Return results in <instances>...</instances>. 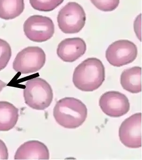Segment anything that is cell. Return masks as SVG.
<instances>
[{
  "label": "cell",
  "instance_id": "obj_14",
  "mask_svg": "<svg viewBox=\"0 0 142 160\" xmlns=\"http://www.w3.org/2000/svg\"><path fill=\"white\" fill-rule=\"evenodd\" d=\"M24 9V0H0V18L8 20L19 16Z\"/></svg>",
  "mask_w": 142,
  "mask_h": 160
},
{
  "label": "cell",
  "instance_id": "obj_16",
  "mask_svg": "<svg viewBox=\"0 0 142 160\" xmlns=\"http://www.w3.org/2000/svg\"><path fill=\"white\" fill-rule=\"evenodd\" d=\"M12 55L11 47L7 41L0 38V71L4 69Z\"/></svg>",
  "mask_w": 142,
  "mask_h": 160
},
{
  "label": "cell",
  "instance_id": "obj_19",
  "mask_svg": "<svg viewBox=\"0 0 142 160\" xmlns=\"http://www.w3.org/2000/svg\"><path fill=\"white\" fill-rule=\"evenodd\" d=\"M7 84L5 83L4 82H2L0 80V92L2 91V89L6 86Z\"/></svg>",
  "mask_w": 142,
  "mask_h": 160
},
{
  "label": "cell",
  "instance_id": "obj_11",
  "mask_svg": "<svg viewBox=\"0 0 142 160\" xmlns=\"http://www.w3.org/2000/svg\"><path fill=\"white\" fill-rule=\"evenodd\" d=\"M14 158L18 160H49V151L43 143L38 141H30L20 146Z\"/></svg>",
  "mask_w": 142,
  "mask_h": 160
},
{
  "label": "cell",
  "instance_id": "obj_18",
  "mask_svg": "<svg viewBox=\"0 0 142 160\" xmlns=\"http://www.w3.org/2000/svg\"><path fill=\"white\" fill-rule=\"evenodd\" d=\"M8 153L7 148L5 144L0 140V160L8 159Z\"/></svg>",
  "mask_w": 142,
  "mask_h": 160
},
{
  "label": "cell",
  "instance_id": "obj_7",
  "mask_svg": "<svg viewBox=\"0 0 142 160\" xmlns=\"http://www.w3.org/2000/svg\"><path fill=\"white\" fill-rule=\"evenodd\" d=\"M138 48L133 42L119 40L111 44L106 52V58L109 63L120 67L131 63L136 60Z\"/></svg>",
  "mask_w": 142,
  "mask_h": 160
},
{
  "label": "cell",
  "instance_id": "obj_10",
  "mask_svg": "<svg viewBox=\"0 0 142 160\" xmlns=\"http://www.w3.org/2000/svg\"><path fill=\"white\" fill-rule=\"evenodd\" d=\"M86 45L84 40L80 38H66L58 45V57L66 62H72L85 54Z\"/></svg>",
  "mask_w": 142,
  "mask_h": 160
},
{
  "label": "cell",
  "instance_id": "obj_15",
  "mask_svg": "<svg viewBox=\"0 0 142 160\" xmlns=\"http://www.w3.org/2000/svg\"><path fill=\"white\" fill-rule=\"evenodd\" d=\"M64 0H30L33 8L38 11L49 12L61 4Z\"/></svg>",
  "mask_w": 142,
  "mask_h": 160
},
{
  "label": "cell",
  "instance_id": "obj_3",
  "mask_svg": "<svg viewBox=\"0 0 142 160\" xmlns=\"http://www.w3.org/2000/svg\"><path fill=\"white\" fill-rule=\"evenodd\" d=\"M23 97L26 104L35 110H44L49 107L53 94L50 85L43 79L34 78L25 85Z\"/></svg>",
  "mask_w": 142,
  "mask_h": 160
},
{
  "label": "cell",
  "instance_id": "obj_6",
  "mask_svg": "<svg viewBox=\"0 0 142 160\" xmlns=\"http://www.w3.org/2000/svg\"><path fill=\"white\" fill-rule=\"evenodd\" d=\"M25 36L35 42H45L53 37L54 24L50 18L40 15L29 17L23 24Z\"/></svg>",
  "mask_w": 142,
  "mask_h": 160
},
{
  "label": "cell",
  "instance_id": "obj_17",
  "mask_svg": "<svg viewBox=\"0 0 142 160\" xmlns=\"http://www.w3.org/2000/svg\"><path fill=\"white\" fill-rule=\"evenodd\" d=\"M92 3L100 10L104 12L113 11L117 8L120 0H90Z\"/></svg>",
  "mask_w": 142,
  "mask_h": 160
},
{
  "label": "cell",
  "instance_id": "obj_13",
  "mask_svg": "<svg viewBox=\"0 0 142 160\" xmlns=\"http://www.w3.org/2000/svg\"><path fill=\"white\" fill-rule=\"evenodd\" d=\"M19 118V110L13 104L0 101V131L10 130L15 127Z\"/></svg>",
  "mask_w": 142,
  "mask_h": 160
},
{
  "label": "cell",
  "instance_id": "obj_2",
  "mask_svg": "<svg viewBox=\"0 0 142 160\" xmlns=\"http://www.w3.org/2000/svg\"><path fill=\"white\" fill-rule=\"evenodd\" d=\"M87 116L84 103L74 98H65L57 102L53 109L56 122L66 128L74 129L81 126Z\"/></svg>",
  "mask_w": 142,
  "mask_h": 160
},
{
  "label": "cell",
  "instance_id": "obj_4",
  "mask_svg": "<svg viewBox=\"0 0 142 160\" xmlns=\"http://www.w3.org/2000/svg\"><path fill=\"white\" fill-rule=\"evenodd\" d=\"M86 16L83 8L75 2H69L59 11L57 21L59 28L66 34L80 32L84 27Z\"/></svg>",
  "mask_w": 142,
  "mask_h": 160
},
{
  "label": "cell",
  "instance_id": "obj_1",
  "mask_svg": "<svg viewBox=\"0 0 142 160\" xmlns=\"http://www.w3.org/2000/svg\"><path fill=\"white\" fill-rule=\"evenodd\" d=\"M105 79V68L96 58L84 60L74 69L72 82L78 89L90 92L101 86Z\"/></svg>",
  "mask_w": 142,
  "mask_h": 160
},
{
  "label": "cell",
  "instance_id": "obj_5",
  "mask_svg": "<svg viewBox=\"0 0 142 160\" xmlns=\"http://www.w3.org/2000/svg\"><path fill=\"white\" fill-rule=\"evenodd\" d=\"M46 55L37 47H29L18 53L13 63V69L22 74L35 73L46 63Z\"/></svg>",
  "mask_w": 142,
  "mask_h": 160
},
{
  "label": "cell",
  "instance_id": "obj_8",
  "mask_svg": "<svg viewBox=\"0 0 142 160\" xmlns=\"http://www.w3.org/2000/svg\"><path fill=\"white\" fill-rule=\"evenodd\" d=\"M119 136L121 142L127 147H141V113L134 114L123 121L119 128Z\"/></svg>",
  "mask_w": 142,
  "mask_h": 160
},
{
  "label": "cell",
  "instance_id": "obj_9",
  "mask_svg": "<svg viewBox=\"0 0 142 160\" xmlns=\"http://www.w3.org/2000/svg\"><path fill=\"white\" fill-rule=\"evenodd\" d=\"M99 106L105 114L113 118L123 116L130 109V103L127 97L115 91L104 93L100 98Z\"/></svg>",
  "mask_w": 142,
  "mask_h": 160
},
{
  "label": "cell",
  "instance_id": "obj_12",
  "mask_svg": "<svg viewBox=\"0 0 142 160\" xmlns=\"http://www.w3.org/2000/svg\"><path fill=\"white\" fill-rule=\"evenodd\" d=\"M120 82L123 88L130 93L137 94L141 92V68L134 67L124 70Z\"/></svg>",
  "mask_w": 142,
  "mask_h": 160
}]
</instances>
